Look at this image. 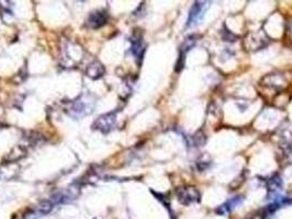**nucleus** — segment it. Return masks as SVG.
<instances>
[{
	"instance_id": "7ed1b4c3",
	"label": "nucleus",
	"mask_w": 292,
	"mask_h": 219,
	"mask_svg": "<svg viewBox=\"0 0 292 219\" xmlns=\"http://www.w3.org/2000/svg\"><path fill=\"white\" fill-rule=\"evenodd\" d=\"M177 197L182 205L189 206L195 203L200 202V193L195 186H182L177 190Z\"/></svg>"
},
{
	"instance_id": "20e7f679",
	"label": "nucleus",
	"mask_w": 292,
	"mask_h": 219,
	"mask_svg": "<svg viewBox=\"0 0 292 219\" xmlns=\"http://www.w3.org/2000/svg\"><path fill=\"white\" fill-rule=\"evenodd\" d=\"M116 123H117V114L110 112L99 116L96 119V122L93 123V127L98 130H100V132L103 134H108L111 132L114 126H116Z\"/></svg>"
},
{
	"instance_id": "1a4fd4ad",
	"label": "nucleus",
	"mask_w": 292,
	"mask_h": 219,
	"mask_svg": "<svg viewBox=\"0 0 292 219\" xmlns=\"http://www.w3.org/2000/svg\"><path fill=\"white\" fill-rule=\"evenodd\" d=\"M268 193H269V196L273 194L274 196H276V199L278 197V193L280 192L281 187H283V180L279 175H274L273 178H270L268 180Z\"/></svg>"
},
{
	"instance_id": "423d86ee",
	"label": "nucleus",
	"mask_w": 292,
	"mask_h": 219,
	"mask_svg": "<svg viewBox=\"0 0 292 219\" xmlns=\"http://www.w3.org/2000/svg\"><path fill=\"white\" fill-rule=\"evenodd\" d=\"M244 199L242 196H235V197H232L231 200L226 201L224 204H222L221 206H219L217 210H216V213L218 214V215H221V216H224V215H227V214L232 213L234 210H235L236 207H238L239 205H242Z\"/></svg>"
},
{
	"instance_id": "6e6552de",
	"label": "nucleus",
	"mask_w": 292,
	"mask_h": 219,
	"mask_svg": "<svg viewBox=\"0 0 292 219\" xmlns=\"http://www.w3.org/2000/svg\"><path fill=\"white\" fill-rule=\"evenodd\" d=\"M86 72L87 76L92 78V79H99L104 74V67L100 61H93L88 66Z\"/></svg>"
},
{
	"instance_id": "0eeeda50",
	"label": "nucleus",
	"mask_w": 292,
	"mask_h": 219,
	"mask_svg": "<svg viewBox=\"0 0 292 219\" xmlns=\"http://www.w3.org/2000/svg\"><path fill=\"white\" fill-rule=\"evenodd\" d=\"M131 53L137 58H141L144 53V44L142 41V36L134 35L131 39Z\"/></svg>"
},
{
	"instance_id": "f257e3e1",
	"label": "nucleus",
	"mask_w": 292,
	"mask_h": 219,
	"mask_svg": "<svg viewBox=\"0 0 292 219\" xmlns=\"http://www.w3.org/2000/svg\"><path fill=\"white\" fill-rule=\"evenodd\" d=\"M93 103L95 101L89 100L88 98H79L77 99L76 101H73L71 107H70V115H72L73 117H82V116H86V115H89V114L92 112V109H93Z\"/></svg>"
},
{
	"instance_id": "f03ea898",
	"label": "nucleus",
	"mask_w": 292,
	"mask_h": 219,
	"mask_svg": "<svg viewBox=\"0 0 292 219\" xmlns=\"http://www.w3.org/2000/svg\"><path fill=\"white\" fill-rule=\"evenodd\" d=\"M210 1H196L189 11L187 20V28H194L199 24L205 18L207 10L210 7Z\"/></svg>"
},
{
	"instance_id": "39448f33",
	"label": "nucleus",
	"mask_w": 292,
	"mask_h": 219,
	"mask_svg": "<svg viewBox=\"0 0 292 219\" xmlns=\"http://www.w3.org/2000/svg\"><path fill=\"white\" fill-rule=\"evenodd\" d=\"M108 14L106 11H95L88 15L86 25L90 29H99L107 23Z\"/></svg>"
}]
</instances>
